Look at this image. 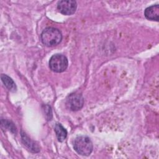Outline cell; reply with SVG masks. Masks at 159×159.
<instances>
[{"label": "cell", "mask_w": 159, "mask_h": 159, "mask_svg": "<svg viewBox=\"0 0 159 159\" xmlns=\"http://www.w3.org/2000/svg\"><path fill=\"white\" fill-rule=\"evenodd\" d=\"M62 40V34L60 30L55 27H47L41 34V40L47 47H53Z\"/></svg>", "instance_id": "1"}, {"label": "cell", "mask_w": 159, "mask_h": 159, "mask_svg": "<svg viewBox=\"0 0 159 159\" xmlns=\"http://www.w3.org/2000/svg\"><path fill=\"white\" fill-rule=\"evenodd\" d=\"M73 147L80 155L88 156L93 151V146L91 140L87 136H79L75 139Z\"/></svg>", "instance_id": "2"}, {"label": "cell", "mask_w": 159, "mask_h": 159, "mask_svg": "<svg viewBox=\"0 0 159 159\" xmlns=\"http://www.w3.org/2000/svg\"><path fill=\"white\" fill-rule=\"evenodd\" d=\"M68 62L67 58L61 54L53 55L49 60L50 69L56 73L64 71L68 67Z\"/></svg>", "instance_id": "3"}, {"label": "cell", "mask_w": 159, "mask_h": 159, "mask_svg": "<svg viewBox=\"0 0 159 159\" xmlns=\"http://www.w3.org/2000/svg\"><path fill=\"white\" fill-rule=\"evenodd\" d=\"M84 104V99L82 95L78 93H73L68 96L66 99V105L68 109L76 111L82 108Z\"/></svg>", "instance_id": "4"}, {"label": "cell", "mask_w": 159, "mask_h": 159, "mask_svg": "<svg viewBox=\"0 0 159 159\" xmlns=\"http://www.w3.org/2000/svg\"><path fill=\"white\" fill-rule=\"evenodd\" d=\"M77 7V3L73 0L60 1L57 4L58 11L63 14L71 15L75 13Z\"/></svg>", "instance_id": "5"}, {"label": "cell", "mask_w": 159, "mask_h": 159, "mask_svg": "<svg viewBox=\"0 0 159 159\" xmlns=\"http://www.w3.org/2000/svg\"><path fill=\"white\" fill-rule=\"evenodd\" d=\"M144 15L147 19L151 20L158 21L159 16V5H153L145 9Z\"/></svg>", "instance_id": "6"}, {"label": "cell", "mask_w": 159, "mask_h": 159, "mask_svg": "<svg viewBox=\"0 0 159 159\" xmlns=\"http://www.w3.org/2000/svg\"><path fill=\"white\" fill-rule=\"evenodd\" d=\"M54 129L58 141L63 142L66 139L67 135L66 130L63 127L61 124L59 123L56 124Z\"/></svg>", "instance_id": "7"}, {"label": "cell", "mask_w": 159, "mask_h": 159, "mask_svg": "<svg viewBox=\"0 0 159 159\" xmlns=\"http://www.w3.org/2000/svg\"><path fill=\"white\" fill-rule=\"evenodd\" d=\"M1 80L2 81V83H4V84L5 85V86L11 91L14 92L16 91V85L15 84V83L14 82V81L12 80V78H11L9 76H8L4 74H2L1 76Z\"/></svg>", "instance_id": "8"}]
</instances>
